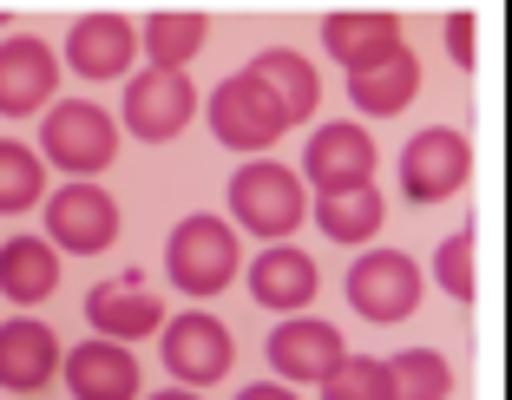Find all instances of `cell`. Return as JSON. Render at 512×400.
I'll return each mask as SVG.
<instances>
[{
  "mask_svg": "<svg viewBox=\"0 0 512 400\" xmlns=\"http://www.w3.org/2000/svg\"><path fill=\"white\" fill-rule=\"evenodd\" d=\"M119 158V125L92 99H53L40 125V164H60L66 178H99Z\"/></svg>",
  "mask_w": 512,
  "mask_h": 400,
  "instance_id": "6da1fadb",
  "label": "cell"
},
{
  "mask_svg": "<svg viewBox=\"0 0 512 400\" xmlns=\"http://www.w3.org/2000/svg\"><path fill=\"white\" fill-rule=\"evenodd\" d=\"M302 210H309V191H302V178L276 158H256L230 178V217H237L250 237H270V243L296 237Z\"/></svg>",
  "mask_w": 512,
  "mask_h": 400,
  "instance_id": "7a4b0ae2",
  "label": "cell"
},
{
  "mask_svg": "<svg viewBox=\"0 0 512 400\" xmlns=\"http://www.w3.org/2000/svg\"><path fill=\"white\" fill-rule=\"evenodd\" d=\"M165 269L184 296H217L230 289L243 269V250H237V230L224 217H184L165 243Z\"/></svg>",
  "mask_w": 512,
  "mask_h": 400,
  "instance_id": "3957f363",
  "label": "cell"
},
{
  "mask_svg": "<svg viewBox=\"0 0 512 400\" xmlns=\"http://www.w3.org/2000/svg\"><path fill=\"white\" fill-rule=\"evenodd\" d=\"M421 296H427L421 263L401 250H368L348 269V302H355L362 322H407V315L421 309Z\"/></svg>",
  "mask_w": 512,
  "mask_h": 400,
  "instance_id": "277c9868",
  "label": "cell"
},
{
  "mask_svg": "<svg viewBox=\"0 0 512 400\" xmlns=\"http://www.w3.org/2000/svg\"><path fill=\"white\" fill-rule=\"evenodd\" d=\"M165 368L171 381L191 394V387H217L230 374V361H237V341H230V328L217 322V315L191 309V315H165Z\"/></svg>",
  "mask_w": 512,
  "mask_h": 400,
  "instance_id": "5b68a950",
  "label": "cell"
},
{
  "mask_svg": "<svg viewBox=\"0 0 512 400\" xmlns=\"http://www.w3.org/2000/svg\"><path fill=\"white\" fill-rule=\"evenodd\" d=\"M211 132L224 138L230 151H270L276 138L289 132V119H283V105L270 99V86L263 79H250V73H230L224 86L211 92Z\"/></svg>",
  "mask_w": 512,
  "mask_h": 400,
  "instance_id": "8992f818",
  "label": "cell"
},
{
  "mask_svg": "<svg viewBox=\"0 0 512 400\" xmlns=\"http://www.w3.org/2000/svg\"><path fill=\"white\" fill-rule=\"evenodd\" d=\"M322 46H329V60L342 66L348 79H362V73H375V66H388L394 53H407V33L388 7H335V14L322 20Z\"/></svg>",
  "mask_w": 512,
  "mask_h": 400,
  "instance_id": "52a82bcc",
  "label": "cell"
},
{
  "mask_svg": "<svg viewBox=\"0 0 512 400\" xmlns=\"http://www.w3.org/2000/svg\"><path fill=\"white\" fill-rule=\"evenodd\" d=\"M46 243L73 256H99L119 243V204L99 184H60L46 197Z\"/></svg>",
  "mask_w": 512,
  "mask_h": 400,
  "instance_id": "ba28073f",
  "label": "cell"
},
{
  "mask_svg": "<svg viewBox=\"0 0 512 400\" xmlns=\"http://www.w3.org/2000/svg\"><path fill=\"white\" fill-rule=\"evenodd\" d=\"M467 171H473V145H467V132H453V125H427V132H414L407 151H401V191L414 197V204L453 197L467 184Z\"/></svg>",
  "mask_w": 512,
  "mask_h": 400,
  "instance_id": "9c48e42d",
  "label": "cell"
},
{
  "mask_svg": "<svg viewBox=\"0 0 512 400\" xmlns=\"http://www.w3.org/2000/svg\"><path fill=\"white\" fill-rule=\"evenodd\" d=\"M375 164H381V151L362 125H322L309 138V151H302V178L316 184V197H335V191L375 184Z\"/></svg>",
  "mask_w": 512,
  "mask_h": 400,
  "instance_id": "30bf717a",
  "label": "cell"
},
{
  "mask_svg": "<svg viewBox=\"0 0 512 400\" xmlns=\"http://www.w3.org/2000/svg\"><path fill=\"white\" fill-rule=\"evenodd\" d=\"M53 92H60L53 46L33 33H7L0 40V119H27V112L53 105Z\"/></svg>",
  "mask_w": 512,
  "mask_h": 400,
  "instance_id": "8fae6325",
  "label": "cell"
},
{
  "mask_svg": "<svg viewBox=\"0 0 512 400\" xmlns=\"http://www.w3.org/2000/svg\"><path fill=\"white\" fill-rule=\"evenodd\" d=\"M197 112V92L184 73H138L125 79V132L145 138V145H165L191 125Z\"/></svg>",
  "mask_w": 512,
  "mask_h": 400,
  "instance_id": "7c38bea8",
  "label": "cell"
},
{
  "mask_svg": "<svg viewBox=\"0 0 512 400\" xmlns=\"http://www.w3.org/2000/svg\"><path fill=\"white\" fill-rule=\"evenodd\" d=\"M132 60H138V27L125 14H112V7L79 14L73 27H66V66H73L79 79H125Z\"/></svg>",
  "mask_w": 512,
  "mask_h": 400,
  "instance_id": "4fadbf2b",
  "label": "cell"
},
{
  "mask_svg": "<svg viewBox=\"0 0 512 400\" xmlns=\"http://www.w3.org/2000/svg\"><path fill=\"white\" fill-rule=\"evenodd\" d=\"M342 355H348L342 328H335V322H316V315H289V322L270 335V368L283 374V381L322 387L335 368H342Z\"/></svg>",
  "mask_w": 512,
  "mask_h": 400,
  "instance_id": "5bb4252c",
  "label": "cell"
},
{
  "mask_svg": "<svg viewBox=\"0 0 512 400\" xmlns=\"http://www.w3.org/2000/svg\"><path fill=\"white\" fill-rule=\"evenodd\" d=\"M86 322L99 341H145L165 328V302L151 296V282L145 276H119V282H99L86 296Z\"/></svg>",
  "mask_w": 512,
  "mask_h": 400,
  "instance_id": "9a60e30c",
  "label": "cell"
},
{
  "mask_svg": "<svg viewBox=\"0 0 512 400\" xmlns=\"http://www.w3.org/2000/svg\"><path fill=\"white\" fill-rule=\"evenodd\" d=\"M60 374V335L33 315L0 322V387L7 394H40L46 381Z\"/></svg>",
  "mask_w": 512,
  "mask_h": 400,
  "instance_id": "2e32d148",
  "label": "cell"
},
{
  "mask_svg": "<svg viewBox=\"0 0 512 400\" xmlns=\"http://www.w3.org/2000/svg\"><path fill=\"white\" fill-rule=\"evenodd\" d=\"M60 374L73 400H138V361L119 341H79L73 355H60Z\"/></svg>",
  "mask_w": 512,
  "mask_h": 400,
  "instance_id": "e0dca14e",
  "label": "cell"
},
{
  "mask_svg": "<svg viewBox=\"0 0 512 400\" xmlns=\"http://www.w3.org/2000/svg\"><path fill=\"white\" fill-rule=\"evenodd\" d=\"M316 263L302 250H289V243H270V250L250 263V296L263 302V309H276V315H302L309 302H316Z\"/></svg>",
  "mask_w": 512,
  "mask_h": 400,
  "instance_id": "ac0fdd59",
  "label": "cell"
},
{
  "mask_svg": "<svg viewBox=\"0 0 512 400\" xmlns=\"http://www.w3.org/2000/svg\"><path fill=\"white\" fill-rule=\"evenodd\" d=\"M60 289V250L46 237H7L0 243V296L20 302V309H33V302H46Z\"/></svg>",
  "mask_w": 512,
  "mask_h": 400,
  "instance_id": "d6986e66",
  "label": "cell"
},
{
  "mask_svg": "<svg viewBox=\"0 0 512 400\" xmlns=\"http://www.w3.org/2000/svg\"><path fill=\"white\" fill-rule=\"evenodd\" d=\"M243 73L270 86V99L283 105V119H289V125H302V119H309V112L322 105V79H316V66L302 60L296 46H270V53H256Z\"/></svg>",
  "mask_w": 512,
  "mask_h": 400,
  "instance_id": "ffe728a7",
  "label": "cell"
},
{
  "mask_svg": "<svg viewBox=\"0 0 512 400\" xmlns=\"http://www.w3.org/2000/svg\"><path fill=\"white\" fill-rule=\"evenodd\" d=\"M138 40H145L151 73H184L204 53V40H211V20L197 14V7H158V14H145Z\"/></svg>",
  "mask_w": 512,
  "mask_h": 400,
  "instance_id": "44dd1931",
  "label": "cell"
},
{
  "mask_svg": "<svg viewBox=\"0 0 512 400\" xmlns=\"http://www.w3.org/2000/svg\"><path fill=\"white\" fill-rule=\"evenodd\" d=\"M309 217H316V230L329 243H368V237H381V217H388V204H381V191L375 184H362V191H335V197H316L309 204Z\"/></svg>",
  "mask_w": 512,
  "mask_h": 400,
  "instance_id": "7402d4cb",
  "label": "cell"
},
{
  "mask_svg": "<svg viewBox=\"0 0 512 400\" xmlns=\"http://www.w3.org/2000/svg\"><path fill=\"white\" fill-rule=\"evenodd\" d=\"M348 99H355V112H368V119H394V112H407V105L421 99V60H414V53H394L388 66L348 79Z\"/></svg>",
  "mask_w": 512,
  "mask_h": 400,
  "instance_id": "603a6c76",
  "label": "cell"
},
{
  "mask_svg": "<svg viewBox=\"0 0 512 400\" xmlns=\"http://www.w3.org/2000/svg\"><path fill=\"white\" fill-rule=\"evenodd\" d=\"M388 381H394V400H447L453 394V368L440 348H401L388 361Z\"/></svg>",
  "mask_w": 512,
  "mask_h": 400,
  "instance_id": "cb8c5ba5",
  "label": "cell"
},
{
  "mask_svg": "<svg viewBox=\"0 0 512 400\" xmlns=\"http://www.w3.org/2000/svg\"><path fill=\"white\" fill-rule=\"evenodd\" d=\"M46 191V164L40 151H27L20 138H0V217H20L33 210Z\"/></svg>",
  "mask_w": 512,
  "mask_h": 400,
  "instance_id": "d4e9b609",
  "label": "cell"
},
{
  "mask_svg": "<svg viewBox=\"0 0 512 400\" xmlns=\"http://www.w3.org/2000/svg\"><path fill=\"white\" fill-rule=\"evenodd\" d=\"M322 400H394L388 361H375V355H342V368L322 381Z\"/></svg>",
  "mask_w": 512,
  "mask_h": 400,
  "instance_id": "484cf974",
  "label": "cell"
},
{
  "mask_svg": "<svg viewBox=\"0 0 512 400\" xmlns=\"http://www.w3.org/2000/svg\"><path fill=\"white\" fill-rule=\"evenodd\" d=\"M473 230H453V237H440V250H434V282L447 289L460 309H467L473 296H480V276H473Z\"/></svg>",
  "mask_w": 512,
  "mask_h": 400,
  "instance_id": "4316f807",
  "label": "cell"
},
{
  "mask_svg": "<svg viewBox=\"0 0 512 400\" xmlns=\"http://www.w3.org/2000/svg\"><path fill=\"white\" fill-rule=\"evenodd\" d=\"M473 27L480 20L460 7V14H447V27H440V40H447V53H453V66H473Z\"/></svg>",
  "mask_w": 512,
  "mask_h": 400,
  "instance_id": "83f0119b",
  "label": "cell"
},
{
  "mask_svg": "<svg viewBox=\"0 0 512 400\" xmlns=\"http://www.w3.org/2000/svg\"><path fill=\"white\" fill-rule=\"evenodd\" d=\"M237 400H296V394H289V387H276V381H256V387H243Z\"/></svg>",
  "mask_w": 512,
  "mask_h": 400,
  "instance_id": "f1b7e54d",
  "label": "cell"
},
{
  "mask_svg": "<svg viewBox=\"0 0 512 400\" xmlns=\"http://www.w3.org/2000/svg\"><path fill=\"white\" fill-rule=\"evenodd\" d=\"M145 400H204V394H184V387H171V394H145Z\"/></svg>",
  "mask_w": 512,
  "mask_h": 400,
  "instance_id": "f546056e",
  "label": "cell"
},
{
  "mask_svg": "<svg viewBox=\"0 0 512 400\" xmlns=\"http://www.w3.org/2000/svg\"><path fill=\"white\" fill-rule=\"evenodd\" d=\"M7 20H14V14H7V7H0V27H7Z\"/></svg>",
  "mask_w": 512,
  "mask_h": 400,
  "instance_id": "4dcf8cb0",
  "label": "cell"
}]
</instances>
